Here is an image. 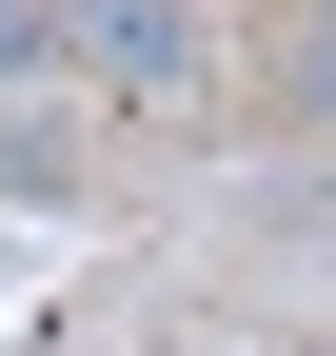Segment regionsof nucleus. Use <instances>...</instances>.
Returning <instances> with one entry per match:
<instances>
[{"instance_id": "f03ea898", "label": "nucleus", "mask_w": 336, "mask_h": 356, "mask_svg": "<svg viewBox=\"0 0 336 356\" xmlns=\"http://www.w3.org/2000/svg\"><path fill=\"white\" fill-rule=\"evenodd\" d=\"M0 198H40V218H60V198H79V139H40V119H0Z\"/></svg>"}, {"instance_id": "20e7f679", "label": "nucleus", "mask_w": 336, "mask_h": 356, "mask_svg": "<svg viewBox=\"0 0 336 356\" xmlns=\"http://www.w3.org/2000/svg\"><path fill=\"white\" fill-rule=\"evenodd\" d=\"M60 60V0H0V79H40Z\"/></svg>"}, {"instance_id": "f257e3e1", "label": "nucleus", "mask_w": 336, "mask_h": 356, "mask_svg": "<svg viewBox=\"0 0 336 356\" xmlns=\"http://www.w3.org/2000/svg\"><path fill=\"white\" fill-rule=\"evenodd\" d=\"M60 60L99 79L119 119H178L198 79H218V20H198V0H60Z\"/></svg>"}, {"instance_id": "7ed1b4c3", "label": "nucleus", "mask_w": 336, "mask_h": 356, "mask_svg": "<svg viewBox=\"0 0 336 356\" xmlns=\"http://www.w3.org/2000/svg\"><path fill=\"white\" fill-rule=\"evenodd\" d=\"M297 119H317V139H336V0H317V20H297Z\"/></svg>"}]
</instances>
